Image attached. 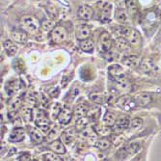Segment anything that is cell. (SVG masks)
<instances>
[{"instance_id": "1", "label": "cell", "mask_w": 161, "mask_h": 161, "mask_svg": "<svg viewBox=\"0 0 161 161\" xmlns=\"http://www.w3.org/2000/svg\"><path fill=\"white\" fill-rule=\"evenodd\" d=\"M20 25L24 31L30 34H37L40 31L41 23L40 21L33 16H24L21 18Z\"/></svg>"}, {"instance_id": "2", "label": "cell", "mask_w": 161, "mask_h": 161, "mask_svg": "<svg viewBox=\"0 0 161 161\" xmlns=\"http://www.w3.org/2000/svg\"><path fill=\"white\" fill-rule=\"evenodd\" d=\"M121 34H122V36H124V38H125L129 42L130 45L138 46L141 42V38H140L138 31L133 28L123 27L121 29Z\"/></svg>"}, {"instance_id": "3", "label": "cell", "mask_w": 161, "mask_h": 161, "mask_svg": "<svg viewBox=\"0 0 161 161\" xmlns=\"http://www.w3.org/2000/svg\"><path fill=\"white\" fill-rule=\"evenodd\" d=\"M67 36L68 32L63 26H55L50 32V38L54 43H62L67 39Z\"/></svg>"}, {"instance_id": "4", "label": "cell", "mask_w": 161, "mask_h": 161, "mask_svg": "<svg viewBox=\"0 0 161 161\" xmlns=\"http://www.w3.org/2000/svg\"><path fill=\"white\" fill-rule=\"evenodd\" d=\"M112 40L107 32H103L100 35L98 42V48L100 52H108L112 47Z\"/></svg>"}, {"instance_id": "5", "label": "cell", "mask_w": 161, "mask_h": 161, "mask_svg": "<svg viewBox=\"0 0 161 161\" xmlns=\"http://www.w3.org/2000/svg\"><path fill=\"white\" fill-rule=\"evenodd\" d=\"M35 124L42 131H47L49 129V120L43 112H38L35 115Z\"/></svg>"}, {"instance_id": "6", "label": "cell", "mask_w": 161, "mask_h": 161, "mask_svg": "<svg viewBox=\"0 0 161 161\" xmlns=\"http://www.w3.org/2000/svg\"><path fill=\"white\" fill-rule=\"evenodd\" d=\"M117 104H118V106L121 107L122 109L127 110V111L133 109L137 105L136 102H135V99L130 97H127V96L120 97L118 99V101H117Z\"/></svg>"}, {"instance_id": "7", "label": "cell", "mask_w": 161, "mask_h": 161, "mask_svg": "<svg viewBox=\"0 0 161 161\" xmlns=\"http://www.w3.org/2000/svg\"><path fill=\"white\" fill-rule=\"evenodd\" d=\"M72 115H74V112H71L70 108L69 106H64L59 114V116H58V122H59L61 125H68L71 119H72Z\"/></svg>"}, {"instance_id": "8", "label": "cell", "mask_w": 161, "mask_h": 161, "mask_svg": "<svg viewBox=\"0 0 161 161\" xmlns=\"http://www.w3.org/2000/svg\"><path fill=\"white\" fill-rule=\"evenodd\" d=\"M90 35H91V29L89 26H87L85 24H81V25H78L76 27L75 36H76V39L78 41H83L86 39H89Z\"/></svg>"}, {"instance_id": "9", "label": "cell", "mask_w": 161, "mask_h": 161, "mask_svg": "<svg viewBox=\"0 0 161 161\" xmlns=\"http://www.w3.org/2000/svg\"><path fill=\"white\" fill-rule=\"evenodd\" d=\"M25 137V130L21 127H16L14 128L9 136V141L12 143L21 142Z\"/></svg>"}, {"instance_id": "10", "label": "cell", "mask_w": 161, "mask_h": 161, "mask_svg": "<svg viewBox=\"0 0 161 161\" xmlns=\"http://www.w3.org/2000/svg\"><path fill=\"white\" fill-rule=\"evenodd\" d=\"M78 16L84 20H90L94 16V10L88 5H81L78 8Z\"/></svg>"}, {"instance_id": "11", "label": "cell", "mask_w": 161, "mask_h": 161, "mask_svg": "<svg viewBox=\"0 0 161 161\" xmlns=\"http://www.w3.org/2000/svg\"><path fill=\"white\" fill-rule=\"evenodd\" d=\"M136 104L139 106H147L152 102V96L148 93H140L134 97Z\"/></svg>"}, {"instance_id": "12", "label": "cell", "mask_w": 161, "mask_h": 161, "mask_svg": "<svg viewBox=\"0 0 161 161\" xmlns=\"http://www.w3.org/2000/svg\"><path fill=\"white\" fill-rule=\"evenodd\" d=\"M140 63H141V59L138 56H136V55L126 56L125 59L123 60V64L124 65H125L128 68H132V69H135V68L139 67Z\"/></svg>"}, {"instance_id": "13", "label": "cell", "mask_w": 161, "mask_h": 161, "mask_svg": "<svg viewBox=\"0 0 161 161\" xmlns=\"http://www.w3.org/2000/svg\"><path fill=\"white\" fill-rule=\"evenodd\" d=\"M115 85H116L117 89L120 91H123V92H126L131 89V85H130L129 81L125 76L115 79Z\"/></svg>"}, {"instance_id": "14", "label": "cell", "mask_w": 161, "mask_h": 161, "mask_svg": "<svg viewBox=\"0 0 161 161\" xmlns=\"http://www.w3.org/2000/svg\"><path fill=\"white\" fill-rule=\"evenodd\" d=\"M49 149L56 153L57 154H64L66 153V148L62 141L60 140H54L49 144Z\"/></svg>"}, {"instance_id": "15", "label": "cell", "mask_w": 161, "mask_h": 161, "mask_svg": "<svg viewBox=\"0 0 161 161\" xmlns=\"http://www.w3.org/2000/svg\"><path fill=\"white\" fill-rule=\"evenodd\" d=\"M111 10H112V5L109 3H104L103 6H101V8H100L101 21H104V22L109 21L110 16H111Z\"/></svg>"}, {"instance_id": "16", "label": "cell", "mask_w": 161, "mask_h": 161, "mask_svg": "<svg viewBox=\"0 0 161 161\" xmlns=\"http://www.w3.org/2000/svg\"><path fill=\"white\" fill-rule=\"evenodd\" d=\"M94 131L99 136H108L111 133V128L110 126H107L103 124L102 125H97L94 126Z\"/></svg>"}, {"instance_id": "17", "label": "cell", "mask_w": 161, "mask_h": 161, "mask_svg": "<svg viewBox=\"0 0 161 161\" xmlns=\"http://www.w3.org/2000/svg\"><path fill=\"white\" fill-rule=\"evenodd\" d=\"M108 71H109V74L115 79L124 76V69L121 66H119V65H113V66H111L108 69Z\"/></svg>"}, {"instance_id": "18", "label": "cell", "mask_w": 161, "mask_h": 161, "mask_svg": "<svg viewBox=\"0 0 161 161\" xmlns=\"http://www.w3.org/2000/svg\"><path fill=\"white\" fill-rule=\"evenodd\" d=\"M3 47H4V49L6 50V52H7V54L9 56H14L18 51L17 45L14 42H13L12 41H10V40H7V41L4 42Z\"/></svg>"}, {"instance_id": "19", "label": "cell", "mask_w": 161, "mask_h": 161, "mask_svg": "<svg viewBox=\"0 0 161 161\" xmlns=\"http://www.w3.org/2000/svg\"><path fill=\"white\" fill-rule=\"evenodd\" d=\"M89 97L91 101H93L94 103H97V104H104L107 100L106 96L101 93H92L90 94Z\"/></svg>"}, {"instance_id": "20", "label": "cell", "mask_w": 161, "mask_h": 161, "mask_svg": "<svg viewBox=\"0 0 161 161\" xmlns=\"http://www.w3.org/2000/svg\"><path fill=\"white\" fill-rule=\"evenodd\" d=\"M87 115V108L83 105V104H77L75 109H74V117L75 119L77 121L81 118H84V117Z\"/></svg>"}, {"instance_id": "21", "label": "cell", "mask_w": 161, "mask_h": 161, "mask_svg": "<svg viewBox=\"0 0 161 161\" xmlns=\"http://www.w3.org/2000/svg\"><path fill=\"white\" fill-rule=\"evenodd\" d=\"M12 38L18 43H25L27 42V35L22 31H14L12 32Z\"/></svg>"}, {"instance_id": "22", "label": "cell", "mask_w": 161, "mask_h": 161, "mask_svg": "<svg viewBox=\"0 0 161 161\" xmlns=\"http://www.w3.org/2000/svg\"><path fill=\"white\" fill-rule=\"evenodd\" d=\"M102 124H104L107 126H113L116 124V117L111 112H106L102 119Z\"/></svg>"}, {"instance_id": "23", "label": "cell", "mask_w": 161, "mask_h": 161, "mask_svg": "<svg viewBox=\"0 0 161 161\" xmlns=\"http://www.w3.org/2000/svg\"><path fill=\"white\" fill-rule=\"evenodd\" d=\"M80 48L85 52H92L94 50V42L90 39H86L81 41Z\"/></svg>"}, {"instance_id": "24", "label": "cell", "mask_w": 161, "mask_h": 161, "mask_svg": "<svg viewBox=\"0 0 161 161\" xmlns=\"http://www.w3.org/2000/svg\"><path fill=\"white\" fill-rule=\"evenodd\" d=\"M19 88V81H11L8 82L5 86L6 92L8 94V96H13L14 93L18 91V89Z\"/></svg>"}, {"instance_id": "25", "label": "cell", "mask_w": 161, "mask_h": 161, "mask_svg": "<svg viewBox=\"0 0 161 161\" xmlns=\"http://www.w3.org/2000/svg\"><path fill=\"white\" fill-rule=\"evenodd\" d=\"M21 105V99L19 97H13L9 100V110L14 113L16 112Z\"/></svg>"}, {"instance_id": "26", "label": "cell", "mask_w": 161, "mask_h": 161, "mask_svg": "<svg viewBox=\"0 0 161 161\" xmlns=\"http://www.w3.org/2000/svg\"><path fill=\"white\" fill-rule=\"evenodd\" d=\"M30 137H31L32 142H34L35 144H41L43 142V140H45V137H43V135L40 132L38 129L31 130Z\"/></svg>"}, {"instance_id": "27", "label": "cell", "mask_w": 161, "mask_h": 161, "mask_svg": "<svg viewBox=\"0 0 161 161\" xmlns=\"http://www.w3.org/2000/svg\"><path fill=\"white\" fill-rule=\"evenodd\" d=\"M62 110V107L60 105V103H54L51 105L50 107V117L52 120H55L58 118V116H59L60 112Z\"/></svg>"}, {"instance_id": "28", "label": "cell", "mask_w": 161, "mask_h": 161, "mask_svg": "<svg viewBox=\"0 0 161 161\" xmlns=\"http://www.w3.org/2000/svg\"><path fill=\"white\" fill-rule=\"evenodd\" d=\"M95 147L99 150H107L110 147V141L107 139H99L95 142Z\"/></svg>"}, {"instance_id": "29", "label": "cell", "mask_w": 161, "mask_h": 161, "mask_svg": "<svg viewBox=\"0 0 161 161\" xmlns=\"http://www.w3.org/2000/svg\"><path fill=\"white\" fill-rule=\"evenodd\" d=\"M116 19L118 21L122 22V23H126L128 22V16H127V14L125 13V10H118L117 11V14H116Z\"/></svg>"}, {"instance_id": "30", "label": "cell", "mask_w": 161, "mask_h": 161, "mask_svg": "<svg viewBox=\"0 0 161 161\" xmlns=\"http://www.w3.org/2000/svg\"><path fill=\"white\" fill-rule=\"evenodd\" d=\"M129 123H130V121L128 120V118H125V117H124V118H121L118 121H116L115 125H116L117 129L123 130V129H125V128L129 126Z\"/></svg>"}, {"instance_id": "31", "label": "cell", "mask_w": 161, "mask_h": 161, "mask_svg": "<svg viewBox=\"0 0 161 161\" xmlns=\"http://www.w3.org/2000/svg\"><path fill=\"white\" fill-rule=\"evenodd\" d=\"M117 47L122 50H125L130 47V43L125 38H119L117 40Z\"/></svg>"}, {"instance_id": "32", "label": "cell", "mask_w": 161, "mask_h": 161, "mask_svg": "<svg viewBox=\"0 0 161 161\" xmlns=\"http://www.w3.org/2000/svg\"><path fill=\"white\" fill-rule=\"evenodd\" d=\"M42 27V30L43 32H51L53 30L54 26V21L52 20H46V21H42L41 24Z\"/></svg>"}, {"instance_id": "33", "label": "cell", "mask_w": 161, "mask_h": 161, "mask_svg": "<svg viewBox=\"0 0 161 161\" xmlns=\"http://www.w3.org/2000/svg\"><path fill=\"white\" fill-rule=\"evenodd\" d=\"M143 125V120L141 118H134L133 120H131L129 123V127L132 129H138L141 127Z\"/></svg>"}, {"instance_id": "34", "label": "cell", "mask_w": 161, "mask_h": 161, "mask_svg": "<svg viewBox=\"0 0 161 161\" xmlns=\"http://www.w3.org/2000/svg\"><path fill=\"white\" fill-rule=\"evenodd\" d=\"M47 14H49V16L52 18V19H55V18H57V16H58V11H57V9H56V7L53 5V4H47Z\"/></svg>"}, {"instance_id": "35", "label": "cell", "mask_w": 161, "mask_h": 161, "mask_svg": "<svg viewBox=\"0 0 161 161\" xmlns=\"http://www.w3.org/2000/svg\"><path fill=\"white\" fill-rule=\"evenodd\" d=\"M22 116H23V120L25 122H30L33 118V113L30 108H24L22 110Z\"/></svg>"}, {"instance_id": "36", "label": "cell", "mask_w": 161, "mask_h": 161, "mask_svg": "<svg viewBox=\"0 0 161 161\" xmlns=\"http://www.w3.org/2000/svg\"><path fill=\"white\" fill-rule=\"evenodd\" d=\"M45 160H50V161H60L62 160L59 156L57 155L56 153H47L43 155Z\"/></svg>"}, {"instance_id": "37", "label": "cell", "mask_w": 161, "mask_h": 161, "mask_svg": "<svg viewBox=\"0 0 161 161\" xmlns=\"http://www.w3.org/2000/svg\"><path fill=\"white\" fill-rule=\"evenodd\" d=\"M87 125H88V120H86L85 118H81V119L77 120V122H76V128L78 130L86 129Z\"/></svg>"}, {"instance_id": "38", "label": "cell", "mask_w": 161, "mask_h": 161, "mask_svg": "<svg viewBox=\"0 0 161 161\" xmlns=\"http://www.w3.org/2000/svg\"><path fill=\"white\" fill-rule=\"evenodd\" d=\"M58 134V128H53L52 130H50L49 131V133H48V136H47V141H49V142H52V141H54V140H56V135Z\"/></svg>"}, {"instance_id": "39", "label": "cell", "mask_w": 161, "mask_h": 161, "mask_svg": "<svg viewBox=\"0 0 161 161\" xmlns=\"http://www.w3.org/2000/svg\"><path fill=\"white\" fill-rule=\"evenodd\" d=\"M61 140H62V142H64L65 144H69V143L72 140V136H71V134H69V133H68V131H65L64 133H62Z\"/></svg>"}, {"instance_id": "40", "label": "cell", "mask_w": 161, "mask_h": 161, "mask_svg": "<svg viewBox=\"0 0 161 161\" xmlns=\"http://www.w3.org/2000/svg\"><path fill=\"white\" fill-rule=\"evenodd\" d=\"M59 94H60L59 88H52V89L49 90V92H48V95L51 97H57L58 96H59Z\"/></svg>"}, {"instance_id": "41", "label": "cell", "mask_w": 161, "mask_h": 161, "mask_svg": "<svg viewBox=\"0 0 161 161\" xmlns=\"http://www.w3.org/2000/svg\"><path fill=\"white\" fill-rule=\"evenodd\" d=\"M18 160H22V161H23V160H26V161H28V160H32V157H31V155H30V154L24 153V154H22V155L19 156Z\"/></svg>"}]
</instances>
